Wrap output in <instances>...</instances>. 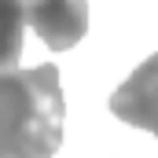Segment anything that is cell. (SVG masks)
Returning <instances> with one entry per match:
<instances>
[{
	"mask_svg": "<svg viewBox=\"0 0 158 158\" xmlns=\"http://www.w3.org/2000/svg\"><path fill=\"white\" fill-rule=\"evenodd\" d=\"M66 103L55 63L0 70V158H55Z\"/></svg>",
	"mask_w": 158,
	"mask_h": 158,
	"instance_id": "cell-1",
	"label": "cell"
},
{
	"mask_svg": "<svg viewBox=\"0 0 158 158\" xmlns=\"http://www.w3.org/2000/svg\"><path fill=\"white\" fill-rule=\"evenodd\" d=\"M26 26L52 52H66L88 33L85 0H26Z\"/></svg>",
	"mask_w": 158,
	"mask_h": 158,
	"instance_id": "cell-2",
	"label": "cell"
},
{
	"mask_svg": "<svg viewBox=\"0 0 158 158\" xmlns=\"http://www.w3.org/2000/svg\"><path fill=\"white\" fill-rule=\"evenodd\" d=\"M110 110L125 125L147 129L158 136V52L121 81V88L110 96Z\"/></svg>",
	"mask_w": 158,
	"mask_h": 158,
	"instance_id": "cell-3",
	"label": "cell"
},
{
	"mask_svg": "<svg viewBox=\"0 0 158 158\" xmlns=\"http://www.w3.org/2000/svg\"><path fill=\"white\" fill-rule=\"evenodd\" d=\"M26 30V0H0V70L19 66Z\"/></svg>",
	"mask_w": 158,
	"mask_h": 158,
	"instance_id": "cell-4",
	"label": "cell"
}]
</instances>
